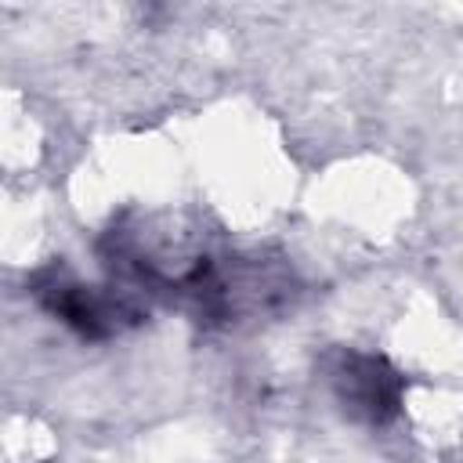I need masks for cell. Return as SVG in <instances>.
Instances as JSON below:
<instances>
[{
  "label": "cell",
  "instance_id": "6da1fadb",
  "mask_svg": "<svg viewBox=\"0 0 463 463\" xmlns=\"http://www.w3.org/2000/svg\"><path fill=\"white\" fill-rule=\"evenodd\" d=\"M29 297L80 340H112L145 318V304L127 286H94L72 275L61 260H51L29 275Z\"/></svg>",
  "mask_w": 463,
  "mask_h": 463
},
{
  "label": "cell",
  "instance_id": "7a4b0ae2",
  "mask_svg": "<svg viewBox=\"0 0 463 463\" xmlns=\"http://www.w3.org/2000/svg\"><path fill=\"white\" fill-rule=\"evenodd\" d=\"M322 376L329 394L351 420L365 427H387L398 420L405 402V376L387 354L333 347L322 354Z\"/></svg>",
  "mask_w": 463,
  "mask_h": 463
}]
</instances>
